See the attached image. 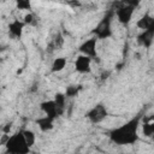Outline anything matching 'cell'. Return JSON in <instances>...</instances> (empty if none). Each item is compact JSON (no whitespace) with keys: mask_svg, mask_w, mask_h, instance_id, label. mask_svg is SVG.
Returning a JSON list of instances; mask_svg holds the SVG:
<instances>
[{"mask_svg":"<svg viewBox=\"0 0 154 154\" xmlns=\"http://www.w3.org/2000/svg\"><path fill=\"white\" fill-rule=\"evenodd\" d=\"M75 1H81V0H75Z\"/></svg>","mask_w":154,"mask_h":154,"instance_id":"24","label":"cell"},{"mask_svg":"<svg viewBox=\"0 0 154 154\" xmlns=\"http://www.w3.org/2000/svg\"><path fill=\"white\" fill-rule=\"evenodd\" d=\"M5 147L6 150L12 154H28L30 152V147L26 144L22 131L10 136L7 142L5 143Z\"/></svg>","mask_w":154,"mask_h":154,"instance_id":"3","label":"cell"},{"mask_svg":"<svg viewBox=\"0 0 154 154\" xmlns=\"http://www.w3.org/2000/svg\"><path fill=\"white\" fill-rule=\"evenodd\" d=\"M22 132H23V136H24V138H25L26 144L31 148V147L35 144V141H36V136H35L34 131H31V130H29V129H25V130H22Z\"/></svg>","mask_w":154,"mask_h":154,"instance_id":"17","label":"cell"},{"mask_svg":"<svg viewBox=\"0 0 154 154\" xmlns=\"http://www.w3.org/2000/svg\"><path fill=\"white\" fill-rule=\"evenodd\" d=\"M91 58L79 54L75 60V70L78 73H90L91 72Z\"/></svg>","mask_w":154,"mask_h":154,"instance_id":"7","label":"cell"},{"mask_svg":"<svg viewBox=\"0 0 154 154\" xmlns=\"http://www.w3.org/2000/svg\"><path fill=\"white\" fill-rule=\"evenodd\" d=\"M153 38H154V25L142 30V32L137 36V43L143 46L144 48H149L153 43Z\"/></svg>","mask_w":154,"mask_h":154,"instance_id":"9","label":"cell"},{"mask_svg":"<svg viewBox=\"0 0 154 154\" xmlns=\"http://www.w3.org/2000/svg\"><path fill=\"white\" fill-rule=\"evenodd\" d=\"M97 38L95 36L90 37V38H87L85 41H83L79 47H78V52L83 55H87L91 59H95L97 58Z\"/></svg>","mask_w":154,"mask_h":154,"instance_id":"5","label":"cell"},{"mask_svg":"<svg viewBox=\"0 0 154 154\" xmlns=\"http://www.w3.org/2000/svg\"><path fill=\"white\" fill-rule=\"evenodd\" d=\"M82 89L81 85H75V84H71V85H67L66 89H65V96L66 99L67 97H76L78 94H79V90Z\"/></svg>","mask_w":154,"mask_h":154,"instance_id":"16","label":"cell"},{"mask_svg":"<svg viewBox=\"0 0 154 154\" xmlns=\"http://www.w3.org/2000/svg\"><path fill=\"white\" fill-rule=\"evenodd\" d=\"M142 132L146 137H152L154 134V123H153V118H149L148 120L143 122L142 125Z\"/></svg>","mask_w":154,"mask_h":154,"instance_id":"15","label":"cell"},{"mask_svg":"<svg viewBox=\"0 0 154 154\" xmlns=\"http://www.w3.org/2000/svg\"><path fill=\"white\" fill-rule=\"evenodd\" d=\"M25 24L23 20L19 19H13L10 24H8V36L13 40H19L23 36V31H24Z\"/></svg>","mask_w":154,"mask_h":154,"instance_id":"8","label":"cell"},{"mask_svg":"<svg viewBox=\"0 0 154 154\" xmlns=\"http://www.w3.org/2000/svg\"><path fill=\"white\" fill-rule=\"evenodd\" d=\"M113 17H114V11L111 8L108 12L105 13V16L97 23V25L93 30V34L97 40H105V38H109L112 36V19H113Z\"/></svg>","mask_w":154,"mask_h":154,"instance_id":"2","label":"cell"},{"mask_svg":"<svg viewBox=\"0 0 154 154\" xmlns=\"http://www.w3.org/2000/svg\"><path fill=\"white\" fill-rule=\"evenodd\" d=\"M64 45V37L61 36V34H58L54 38H53V42H52V46L55 48V49H60Z\"/></svg>","mask_w":154,"mask_h":154,"instance_id":"20","label":"cell"},{"mask_svg":"<svg viewBox=\"0 0 154 154\" xmlns=\"http://www.w3.org/2000/svg\"><path fill=\"white\" fill-rule=\"evenodd\" d=\"M113 11H114V16L117 17L118 22L120 24H123V25H128L132 19V16H134V12H135V7L122 4L119 7H117Z\"/></svg>","mask_w":154,"mask_h":154,"instance_id":"6","label":"cell"},{"mask_svg":"<svg viewBox=\"0 0 154 154\" xmlns=\"http://www.w3.org/2000/svg\"><path fill=\"white\" fill-rule=\"evenodd\" d=\"M55 106H57V111H58V116H63L66 108V96L64 93H55L54 99H53Z\"/></svg>","mask_w":154,"mask_h":154,"instance_id":"12","label":"cell"},{"mask_svg":"<svg viewBox=\"0 0 154 154\" xmlns=\"http://www.w3.org/2000/svg\"><path fill=\"white\" fill-rule=\"evenodd\" d=\"M142 116L138 114L123 125L113 129L109 132V140L119 146H126V144H135L138 141V128Z\"/></svg>","mask_w":154,"mask_h":154,"instance_id":"1","label":"cell"},{"mask_svg":"<svg viewBox=\"0 0 154 154\" xmlns=\"http://www.w3.org/2000/svg\"><path fill=\"white\" fill-rule=\"evenodd\" d=\"M16 7L20 11H31V0H14Z\"/></svg>","mask_w":154,"mask_h":154,"instance_id":"19","label":"cell"},{"mask_svg":"<svg viewBox=\"0 0 154 154\" xmlns=\"http://www.w3.org/2000/svg\"><path fill=\"white\" fill-rule=\"evenodd\" d=\"M22 72H23V69H18V70H17V72H16V73H17V75H20V73H22Z\"/></svg>","mask_w":154,"mask_h":154,"instance_id":"23","label":"cell"},{"mask_svg":"<svg viewBox=\"0 0 154 154\" xmlns=\"http://www.w3.org/2000/svg\"><path fill=\"white\" fill-rule=\"evenodd\" d=\"M108 116V112L106 109V107L102 105V103H96L95 106H93L87 113H85V117L87 119L93 123V124H100L102 123Z\"/></svg>","mask_w":154,"mask_h":154,"instance_id":"4","label":"cell"},{"mask_svg":"<svg viewBox=\"0 0 154 154\" xmlns=\"http://www.w3.org/2000/svg\"><path fill=\"white\" fill-rule=\"evenodd\" d=\"M152 25H154V18L147 12V13H144V16H142L137 22H136V26L138 28V29H141V30H144V29H147V28H149V26H152Z\"/></svg>","mask_w":154,"mask_h":154,"instance_id":"13","label":"cell"},{"mask_svg":"<svg viewBox=\"0 0 154 154\" xmlns=\"http://www.w3.org/2000/svg\"><path fill=\"white\" fill-rule=\"evenodd\" d=\"M23 22H24V24H25V25H30V26H34V25H36V24H37L38 19L36 18L35 13H32L31 11H29V12H28V13L24 16V18H23Z\"/></svg>","mask_w":154,"mask_h":154,"instance_id":"18","label":"cell"},{"mask_svg":"<svg viewBox=\"0 0 154 154\" xmlns=\"http://www.w3.org/2000/svg\"><path fill=\"white\" fill-rule=\"evenodd\" d=\"M36 124L38 125L41 131L47 132V131H51L54 128V119L49 118L48 116H43V117H40V118L36 119Z\"/></svg>","mask_w":154,"mask_h":154,"instance_id":"11","label":"cell"},{"mask_svg":"<svg viewBox=\"0 0 154 154\" xmlns=\"http://www.w3.org/2000/svg\"><path fill=\"white\" fill-rule=\"evenodd\" d=\"M11 128H12V123H11V122H10V123H6V124L2 126V132H4V134H10Z\"/></svg>","mask_w":154,"mask_h":154,"instance_id":"22","label":"cell"},{"mask_svg":"<svg viewBox=\"0 0 154 154\" xmlns=\"http://www.w3.org/2000/svg\"><path fill=\"white\" fill-rule=\"evenodd\" d=\"M40 108L45 113V116H48L49 118H52L54 120L59 117L58 116V111H57V106H55L53 100H47V101L41 102L40 103Z\"/></svg>","mask_w":154,"mask_h":154,"instance_id":"10","label":"cell"},{"mask_svg":"<svg viewBox=\"0 0 154 154\" xmlns=\"http://www.w3.org/2000/svg\"><path fill=\"white\" fill-rule=\"evenodd\" d=\"M66 58L64 57H59V58H55L51 65V72L52 73H58L60 71H63L65 67H66Z\"/></svg>","mask_w":154,"mask_h":154,"instance_id":"14","label":"cell"},{"mask_svg":"<svg viewBox=\"0 0 154 154\" xmlns=\"http://www.w3.org/2000/svg\"><path fill=\"white\" fill-rule=\"evenodd\" d=\"M122 4L124 5H128V6H132V7H137L140 4H141V0H120Z\"/></svg>","mask_w":154,"mask_h":154,"instance_id":"21","label":"cell"}]
</instances>
